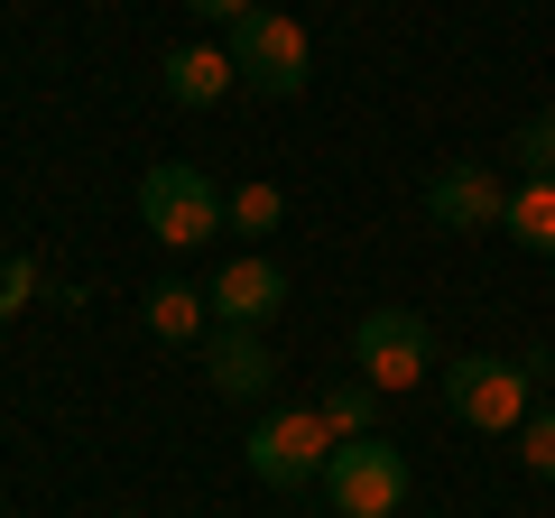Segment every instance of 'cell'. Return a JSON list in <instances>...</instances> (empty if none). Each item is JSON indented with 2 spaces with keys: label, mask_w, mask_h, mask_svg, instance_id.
<instances>
[{
  "label": "cell",
  "mask_w": 555,
  "mask_h": 518,
  "mask_svg": "<svg viewBox=\"0 0 555 518\" xmlns=\"http://www.w3.org/2000/svg\"><path fill=\"white\" fill-rule=\"evenodd\" d=\"M232 65H241V83H250V93L297 102L306 75H315V47H306V28L287 20V10H250V20L232 28Z\"/></svg>",
  "instance_id": "obj_4"
},
{
  "label": "cell",
  "mask_w": 555,
  "mask_h": 518,
  "mask_svg": "<svg viewBox=\"0 0 555 518\" xmlns=\"http://www.w3.org/2000/svg\"><path fill=\"white\" fill-rule=\"evenodd\" d=\"M139 222H149L167 250H195V241L222 232V185L204 177V167H185V158H158L139 177Z\"/></svg>",
  "instance_id": "obj_2"
},
{
  "label": "cell",
  "mask_w": 555,
  "mask_h": 518,
  "mask_svg": "<svg viewBox=\"0 0 555 518\" xmlns=\"http://www.w3.org/2000/svg\"><path fill=\"white\" fill-rule=\"evenodd\" d=\"M222 222H232L241 241H269L278 222H287V195H278L269 177H250V185H232V195H222Z\"/></svg>",
  "instance_id": "obj_14"
},
{
  "label": "cell",
  "mask_w": 555,
  "mask_h": 518,
  "mask_svg": "<svg viewBox=\"0 0 555 518\" xmlns=\"http://www.w3.org/2000/svg\"><path fill=\"white\" fill-rule=\"evenodd\" d=\"M139 315H149V334L158 342H195L204 324H214V297H204V287H149V306H139Z\"/></svg>",
  "instance_id": "obj_11"
},
{
  "label": "cell",
  "mask_w": 555,
  "mask_h": 518,
  "mask_svg": "<svg viewBox=\"0 0 555 518\" xmlns=\"http://www.w3.org/2000/svg\"><path fill=\"white\" fill-rule=\"evenodd\" d=\"M28 297H38V259H10V269H0V315H20Z\"/></svg>",
  "instance_id": "obj_17"
},
{
  "label": "cell",
  "mask_w": 555,
  "mask_h": 518,
  "mask_svg": "<svg viewBox=\"0 0 555 518\" xmlns=\"http://www.w3.org/2000/svg\"><path fill=\"white\" fill-rule=\"evenodd\" d=\"M518 463H528L537 481H555V407H537V417L518 426Z\"/></svg>",
  "instance_id": "obj_16"
},
{
  "label": "cell",
  "mask_w": 555,
  "mask_h": 518,
  "mask_svg": "<svg viewBox=\"0 0 555 518\" xmlns=\"http://www.w3.org/2000/svg\"><path fill=\"white\" fill-rule=\"evenodd\" d=\"M509 158L528 167V177H555V112H528L509 130Z\"/></svg>",
  "instance_id": "obj_15"
},
{
  "label": "cell",
  "mask_w": 555,
  "mask_h": 518,
  "mask_svg": "<svg viewBox=\"0 0 555 518\" xmlns=\"http://www.w3.org/2000/svg\"><path fill=\"white\" fill-rule=\"evenodd\" d=\"M232 83H241L232 47H177V56H167V102H177V112H214Z\"/></svg>",
  "instance_id": "obj_10"
},
{
  "label": "cell",
  "mask_w": 555,
  "mask_h": 518,
  "mask_svg": "<svg viewBox=\"0 0 555 518\" xmlns=\"http://www.w3.org/2000/svg\"><path fill=\"white\" fill-rule=\"evenodd\" d=\"M204 379H214L222 399H269L278 361H269V342H259L250 324H214V334H204Z\"/></svg>",
  "instance_id": "obj_8"
},
{
  "label": "cell",
  "mask_w": 555,
  "mask_h": 518,
  "mask_svg": "<svg viewBox=\"0 0 555 518\" xmlns=\"http://www.w3.org/2000/svg\"><path fill=\"white\" fill-rule=\"evenodd\" d=\"M324 500H334V518H398V500H408V454H398L389 436L334 444V463H324Z\"/></svg>",
  "instance_id": "obj_3"
},
{
  "label": "cell",
  "mask_w": 555,
  "mask_h": 518,
  "mask_svg": "<svg viewBox=\"0 0 555 518\" xmlns=\"http://www.w3.org/2000/svg\"><path fill=\"white\" fill-rule=\"evenodd\" d=\"M185 10H195V20H214V28H241L259 0H185Z\"/></svg>",
  "instance_id": "obj_18"
},
{
  "label": "cell",
  "mask_w": 555,
  "mask_h": 518,
  "mask_svg": "<svg viewBox=\"0 0 555 518\" xmlns=\"http://www.w3.org/2000/svg\"><path fill=\"white\" fill-rule=\"evenodd\" d=\"M426 213H436L444 232H500V222H509V185H500L491 167H436V177H426Z\"/></svg>",
  "instance_id": "obj_7"
},
{
  "label": "cell",
  "mask_w": 555,
  "mask_h": 518,
  "mask_svg": "<svg viewBox=\"0 0 555 518\" xmlns=\"http://www.w3.org/2000/svg\"><path fill=\"white\" fill-rule=\"evenodd\" d=\"M352 361L371 389H416V379H436V334H426V315H408V306H371V315L352 324Z\"/></svg>",
  "instance_id": "obj_5"
},
{
  "label": "cell",
  "mask_w": 555,
  "mask_h": 518,
  "mask_svg": "<svg viewBox=\"0 0 555 518\" xmlns=\"http://www.w3.org/2000/svg\"><path fill=\"white\" fill-rule=\"evenodd\" d=\"M204 297H214V324H250V334H259V324L287 306V279H278L269 259H232V269H222Z\"/></svg>",
  "instance_id": "obj_9"
},
{
  "label": "cell",
  "mask_w": 555,
  "mask_h": 518,
  "mask_svg": "<svg viewBox=\"0 0 555 518\" xmlns=\"http://www.w3.org/2000/svg\"><path fill=\"white\" fill-rule=\"evenodd\" d=\"M250 472L269 481V491H306V481H324V463H334V426L315 417V407H278V417L250 426Z\"/></svg>",
  "instance_id": "obj_6"
},
{
  "label": "cell",
  "mask_w": 555,
  "mask_h": 518,
  "mask_svg": "<svg viewBox=\"0 0 555 518\" xmlns=\"http://www.w3.org/2000/svg\"><path fill=\"white\" fill-rule=\"evenodd\" d=\"M500 232L518 241V250H537V259H555V177H528L509 195V222Z\"/></svg>",
  "instance_id": "obj_12"
},
{
  "label": "cell",
  "mask_w": 555,
  "mask_h": 518,
  "mask_svg": "<svg viewBox=\"0 0 555 518\" xmlns=\"http://www.w3.org/2000/svg\"><path fill=\"white\" fill-rule=\"evenodd\" d=\"M315 417L334 426V444L379 436V389H371V379H343V389H324V399H315Z\"/></svg>",
  "instance_id": "obj_13"
},
{
  "label": "cell",
  "mask_w": 555,
  "mask_h": 518,
  "mask_svg": "<svg viewBox=\"0 0 555 518\" xmlns=\"http://www.w3.org/2000/svg\"><path fill=\"white\" fill-rule=\"evenodd\" d=\"M537 389H546V352H528V361H500V352L444 361V407L463 426H481V436H518L537 417Z\"/></svg>",
  "instance_id": "obj_1"
}]
</instances>
